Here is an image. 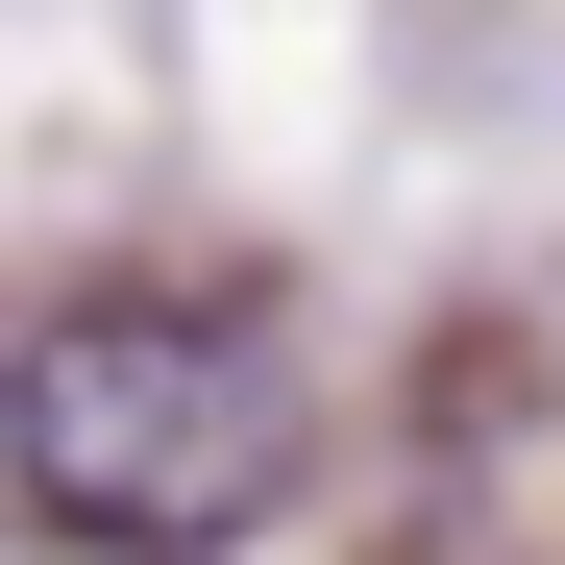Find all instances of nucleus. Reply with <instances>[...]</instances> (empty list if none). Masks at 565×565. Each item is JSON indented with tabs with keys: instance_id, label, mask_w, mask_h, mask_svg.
I'll return each instance as SVG.
<instances>
[{
	"instance_id": "nucleus-1",
	"label": "nucleus",
	"mask_w": 565,
	"mask_h": 565,
	"mask_svg": "<svg viewBox=\"0 0 565 565\" xmlns=\"http://www.w3.org/2000/svg\"><path fill=\"white\" fill-rule=\"evenodd\" d=\"M0 467L74 516V541H246L270 492H296V369H270L246 320H50L25 369H0Z\"/></svg>"
}]
</instances>
